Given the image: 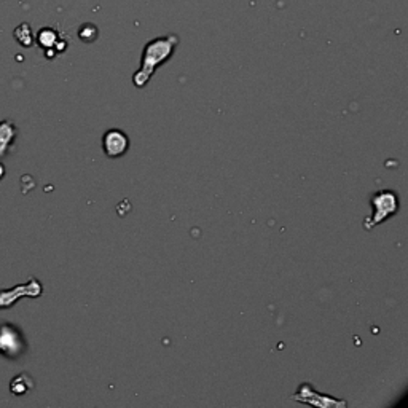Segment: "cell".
Listing matches in <instances>:
<instances>
[{
  "label": "cell",
  "instance_id": "12",
  "mask_svg": "<svg viewBox=\"0 0 408 408\" xmlns=\"http://www.w3.org/2000/svg\"><path fill=\"white\" fill-rule=\"evenodd\" d=\"M3 176H5V166L0 163V180L3 179Z\"/></svg>",
  "mask_w": 408,
  "mask_h": 408
},
{
  "label": "cell",
  "instance_id": "9",
  "mask_svg": "<svg viewBox=\"0 0 408 408\" xmlns=\"http://www.w3.org/2000/svg\"><path fill=\"white\" fill-rule=\"evenodd\" d=\"M58 40H59L58 32L55 31V29H50V27L42 29V31L38 32V36H37L38 45H40L42 48H45V50H50V48H55Z\"/></svg>",
  "mask_w": 408,
  "mask_h": 408
},
{
  "label": "cell",
  "instance_id": "2",
  "mask_svg": "<svg viewBox=\"0 0 408 408\" xmlns=\"http://www.w3.org/2000/svg\"><path fill=\"white\" fill-rule=\"evenodd\" d=\"M373 214L363 220V228L370 232L399 211V196L392 190H380L370 196Z\"/></svg>",
  "mask_w": 408,
  "mask_h": 408
},
{
  "label": "cell",
  "instance_id": "7",
  "mask_svg": "<svg viewBox=\"0 0 408 408\" xmlns=\"http://www.w3.org/2000/svg\"><path fill=\"white\" fill-rule=\"evenodd\" d=\"M14 136H16V126L13 121L5 120L0 123V156L7 155L10 147H12Z\"/></svg>",
  "mask_w": 408,
  "mask_h": 408
},
{
  "label": "cell",
  "instance_id": "1",
  "mask_svg": "<svg viewBox=\"0 0 408 408\" xmlns=\"http://www.w3.org/2000/svg\"><path fill=\"white\" fill-rule=\"evenodd\" d=\"M179 45V38L176 36L168 37H158L150 40L144 47L141 59V67L137 69L134 75H132V83L136 88H144L150 78L154 77L156 69L168 61L173 56L176 47Z\"/></svg>",
  "mask_w": 408,
  "mask_h": 408
},
{
  "label": "cell",
  "instance_id": "8",
  "mask_svg": "<svg viewBox=\"0 0 408 408\" xmlns=\"http://www.w3.org/2000/svg\"><path fill=\"white\" fill-rule=\"evenodd\" d=\"M31 389H34V380L27 373H21V375L14 376L13 380L10 381V391L16 397L26 396Z\"/></svg>",
  "mask_w": 408,
  "mask_h": 408
},
{
  "label": "cell",
  "instance_id": "10",
  "mask_svg": "<svg viewBox=\"0 0 408 408\" xmlns=\"http://www.w3.org/2000/svg\"><path fill=\"white\" fill-rule=\"evenodd\" d=\"M14 38H16V42L21 43L24 48H29L34 45V34L31 31V27H29V24L26 23L16 27V31H14Z\"/></svg>",
  "mask_w": 408,
  "mask_h": 408
},
{
  "label": "cell",
  "instance_id": "5",
  "mask_svg": "<svg viewBox=\"0 0 408 408\" xmlns=\"http://www.w3.org/2000/svg\"><path fill=\"white\" fill-rule=\"evenodd\" d=\"M130 149V137L121 130H109L102 136V150L109 158H120Z\"/></svg>",
  "mask_w": 408,
  "mask_h": 408
},
{
  "label": "cell",
  "instance_id": "4",
  "mask_svg": "<svg viewBox=\"0 0 408 408\" xmlns=\"http://www.w3.org/2000/svg\"><path fill=\"white\" fill-rule=\"evenodd\" d=\"M42 292H43L42 283L36 278L29 279L26 284H19V286H14L13 289H10V291H0V309L12 308L19 298H24V297L37 298V297H40Z\"/></svg>",
  "mask_w": 408,
  "mask_h": 408
},
{
  "label": "cell",
  "instance_id": "6",
  "mask_svg": "<svg viewBox=\"0 0 408 408\" xmlns=\"http://www.w3.org/2000/svg\"><path fill=\"white\" fill-rule=\"evenodd\" d=\"M23 348L24 341L16 328H13L12 326L0 327V352L14 357L23 351Z\"/></svg>",
  "mask_w": 408,
  "mask_h": 408
},
{
  "label": "cell",
  "instance_id": "11",
  "mask_svg": "<svg viewBox=\"0 0 408 408\" xmlns=\"http://www.w3.org/2000/svg\"><path fill=\"white\" fill-rule=\"evenodd\" d=\"M78 37H80V40H83L85 43L95 42L97 38V27L95 24H83L80 31H78Z\"/></svg>",
  "mask_w": 408,
  "mask_h": 408
},
{
  "label": "cell",
  "instance_id": "3",
  "mask_svg": "<svg viewBox=\"0 0 408 408\" xmlns=\"http://www.w3.org/2000/svg\"><path fill=\"white\" fill-rule=\"evenodd\" d=\"M291 399L295 402H300V404L311 405L316 408H345V407H348L346 400L335 399V397H332L328 394H321V392L314 391L308 381H304L298 386L297 392H295Z\"/></svg>",
  "mask_w": 408,
  "mask_h": 408
}]
</instances>
